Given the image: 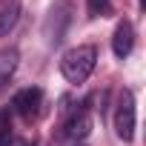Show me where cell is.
Returning <instances> with one entry per match:
<instances>
[{
  "instance_id": "2",
  "label": "cell",
  "mask_w": 146,
  "mask_h": 146,
  "mask_svg": "<svg viewBox=\"0 0 146 146\" xmlns=\"http://www.w3.org/2000/svg\"><path fill=\"white\" fill-rule=\"evenodd\" d=\"M115 132L123 143H129L135 137V95L129 89L120 92L117 106H115Z\"/></svg>"
},
{
  "instance_id": "5",
  "label": "cell",
  "mask_w": 146,
  "mask_h": 146,
  "mask_svg": "<svg viewBox=\"0 0 146 146\" xmlns=\"http://www.w3.org/2000/svg\"><path fill=\"white\" fill-rule=\"evenodd\" d=\"M132 49H135V29L129 20H120L115 26V35H112V52H115V57L123 60L132 54Z\"/></svg>"
},
{
  "instance_id": "9",
  "label": "cell",
  "mask_w": 146,
  "mask_h": 146,
  "mask_svg": "<svg viewBox=\"0 0 146 146\" xmlns=\"http://www.w3.org/2000/svg\"><path fill=\"white\" fill-rule=\"evenodd\" d=\"M86 9H89V17H103L112 12V0H86Z\"/></svg>"
},
{
  "instance_id": "8",
  "label": "cell",
  "mask_w": 146,
  "mask_h": 146,
  "mask_svg": "<svg viewBox=\"0 0 146 146\" xmlns=\"http://www.w3.org/2000/svg\"><path fill=\"white\" fill-rule=\"evenodd\" d=\"M17 20H20V3L17 0H6L0 6V35H9Z\"/></svg>"
},
{
  "instance_id": "11",
  "label": "cell",
  "mask_w": 146,
  "mask_h": 146,
  "mask_svg": "<svg viewBox=\"0 0 146 146\" xmlns=\"http://www.w3.org/2000/svg\"><path fill=\"white\" fill-rule=\"evenodd\" d=\"M80 146H83V143H80Z\"/></svg>"
},
{
  "instance_id": "7",
  "label": "cell",
  "mask_w": 146,
  "mask_h": 146,
  "mask_svg": "<svg viewBox=\"0 0 146 146\" xmlns=\"http://www.w3.org/2000/svg\"><path fill=\"white\" fill-rule=\"evenodd\" d=\"M17 63H20V52L15 46L9 49H0V89H3L12 78H15V72H17Z\"/></svg>"
},
{
  "instance_id": "1",
  "label": "cell",
  "mask_w": 146,
  "mask_h": 146,
  "mask_svg": "<svg viewBox=\"0 0 146 146\" xmlns=\"http://www.w3.org/2000/svg\"><path fill=\"white\" fill-rule=\"evenodd\" d=\"M95 63H98V49L95 46H75L63 54L60 72L69 83H83L95 72Z\"/></svg>"
},
{
  "instance_id": "10",
  "label": "cell",
  "mask_w": 146,
  "mask_h": 146,
  "mask_svg": "<svg viewBox=\"0 0 146 146\" xmlns=\"http://www.w3.org/2000/svg\"><path fill=\"white\" fill-rule=\"evenodd\" d=\"M23 146H35V143H23Z\"/></svg>"
},
{
  "instance_id": "4",
  "label": "cell",
  "mask_w": 146,
  "mask_h": 146,
  "mask_svg": "<svg viewBox=\"0 0 146 146\" xmlns=\"http://www.w3.org/2000/svg\"><path fill=\"white\" fill-rule=\"evenodd\" d=\"M12 106L20 117H35L43 106V92L37 86H29V89H20L15 98H12Z\"/></svg>"
},
{
  "instance_id": "3",
  "label": "cell",
  "mask_w": 146,
  "mask_h": 146,
  "mask_svg": "<svg viewBox=\"0 0 146 146\" xmlns=\"http://www.w3.org/2000/svg\"><path fill=\"white\" fill-rule=\"evenodd\" d=\"M69 20H72V0H54V6L49 9V17H46V40L52 46L63 40Z\"/></svg>"
},
{
  "instance_id": "6",
  "label": "cell",
  "mask_w": 146,
  "mask_h": 146,
  "mask_svg": "<svg viewBox=\"0 0 146 146\" xmlns=\"http://www.w3.org/2000/svg\"><path fill=\"white\" fill-rule=\"evenodd\" d=\"M89 132H92V115H89L86 109L69 115V120H66V126H63V135H66L69 140H83Z\"/></svg>"
}]
</instances>
